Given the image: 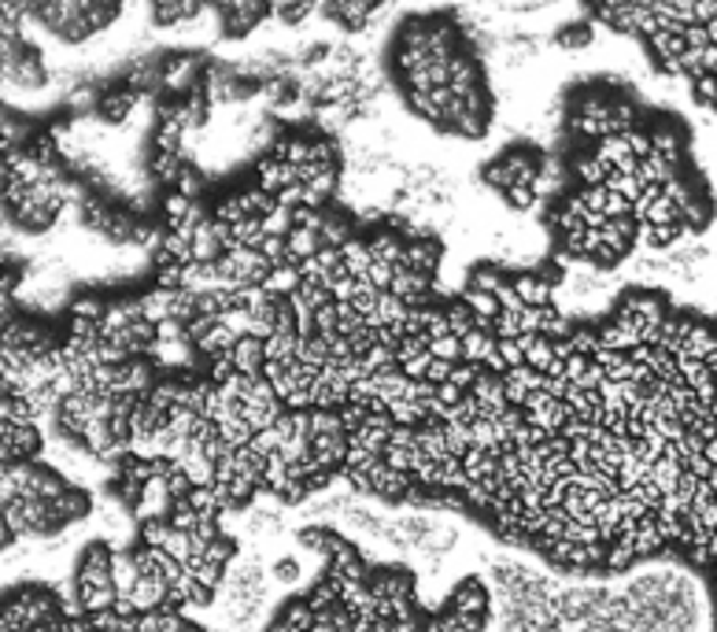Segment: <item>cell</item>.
<instances>
[{
	"label": "cell",
	"instance_id": "1",
	"mask_svg": "<svg viewBox=\"0 0 717 632\" xmlns=\"http://www.w3.org/2000/svg\"><path fill=\"white\" fill-rule=\"evenodd\" d=\"M540 163H543V148L529 145V141H518V145H506L503 152H495L485 163L481 178L514 211H543L537 189H533V181L540 175Z\"/></svg>",
	"mask_w": 717,
	"mask_h": 632
},
{
	"label": "cell",
	"instance_id": "2",
	"mask_svg": "<svg viewBox=\"0 0 717 632\" xmlns=\"http://www.w3.org/2000/svg\"><path fill=\"white\" fill-rule=\"evenodd\" d=\"M385 4L389 0H314V15L359 34V31H367V26H374V19L385 12Z\"/></svg>",
	"mask_w": 717,
	"mask_h": 632
},
{
	"label": "cell",
	"instance_id": "3",
	"mask_svg": "<svg viewBox=\"0 0 717 632\" xmlns=\"http://www.w3.org/2000/svg\"><path fill=\"white\" fill-rule=\"evenodd\" d=\"M223 584H226L229 599H248V603H260V607H263L266 581H263V570L255 567V562H244V567H237Z\"/></svg>",
	"mask_w": 717,
	"mask_h": 632
},
{
	"label": "cell",
	"instance_id": "4",
	"mask_svg": "<svg viewBox=\"0 0 717 632\" xmlns=\"http://www.w3.org/2000/svg\"><path fill=\"white\" fill-rule=\"evenodd\" d=\"M229 362H234L237 373H263V362H266V344L263 337H252V333H244V337H237L234 351H229Z\"/></svg>",
	"mask_w": 717,
	"mask_h": 632
},
{
	"label": "cell",
	"instance_id": "5",
	"mask_svg": "<svg viewBox=\"0 0 717 632\" xmlns=\"http://www.w3.org/2000/svg\"><path fill=\"white\" fill-rule=\"evenodd\" d=\"M562 52H585L591 41H596V31H591L588 19H573V23H562L551 37Z\"/></svg>",
	"mask_w": 717,
	"mask_h": 632
},
{
	"label": "cell",
	"instance_id": "6",
	"mask_svg": "<svg viewBox=\"0 0 717 632\" xmlns=\"http://www.w3.org/2000/svg\"><path fill=\"white\" fill-rule=\"evenodd\" d=\"M266 15L282 26H303L314 15V0H266Z\"/></svg>",
	"mask_w": 717,
	"mask_h": 632
},
{
	"label": "cell",
	"instance_id": "7",
	"mask_svg": "<svg viewBox=\"0 0 717 632\" xmlns=\"http://www.w3.org/2000/svg\"><path fill=\"white\" fill-rule=\"evenodd\" d=\"M455 544H458V529H455V525H441V522H437V529L429 533L426 540H418L415 551L426 555L429 562H437V559H444V555L452 551Z\"/></svg>",
	"mask_w": 717,
	"mask_h": 632
},
{
	"label": "cell",
	"instance_id": "8",
	"mask_svg": "<svg viewBox=\"0 0 717 632\" xmlns=\"http://www.w3.org/2000/svg\"><path fill=\"white\" fill-rule=\"evenodd\" d=\"M340 511H344V518H348L359 533H367V536H381L385 533V525H389V522H381V514H374L370 506H362V503H340Z\"/></svg>",
	"mask_w": 717,
	"mask_h": 632
},
{
	"label": "cell",
	"instance_id": "9",
	"mask_svg": "<svg viewBox=\"0 0 717 632\" xmlns=\"http://www.w3.org/2000/svg\"><path fill=\"white\" fill-rule=\"evenodd\" d=\"M485 588H481V581H466L463 588L455 592V615H485Z\"/></svg>",
	"mask_w": 717,
	"mask_h": 632
},
{
	"label": "cell",
	"instance_id": "10",
	"mask_svg": "<svg viewBox=\"0 0 717 632\" xmlns=\"http://www.w3.org/2000/svg\"><path fill=\"white\" fill-rule=\"evenodd\" d=\"M392 525H396L399 536H404V540L410 544V548H415L418 540H426V536L437 529V522L429 518V514H404V518H396Z\"/></svg>",
	"mask_w": 717,
	"mask_h": 632
},
{
	"label": "cell",
	"instance_id": "11",
	"mask_svg": "<svg viewBox=\"0 0 717 632\" xmlns=\"http://www.w3.org/2000/svg\"><path fill=\"white\" fill-rule=\"evenodd\" d=\"M266 344V359H296V351H300V333H271V337L263 341Z\"/></svg>",
	"mask_w": 717,
	"mask_h": 632
},
{
	"label": "cell",
	"instance_id": "12",
	"mask_svg": "<svg viewBox=\"0 0 717 632\" xmlns=\"http://www.w3.org/2000/svg\"><path fill=\"white\" fill-rule=\"evenodd\" d=\"M234 555H237V544L229 540V536L218 533L215 540L204 548V555H200V559H207V562H212V567H223V570H226V562L234 559Z\"/></svg>",
	"mask_w": 717,
	"mask_h": 632
},
{
	"label": "cell",
	"instance_id": "13",
	"mask_svg": "<svg viewBox=\"0 0 717 632\" xmlns=\"http://www.w3.org/2000/svg\"><path fill=\"white\" fill-rule=\"evenodd\" d=\"M248 533H252V536L282 533V514H277V511H252V514H248Z\"/></svg>",
	"mask_w": 717,
	"mask_h": 632
},
{
	"label": "cell",
	"instance_id": "14",
	"mask_svg": "<svg viewBox=\"0 0 717 632\" xmlns=\"http://www.w3.org/2000/svg\"><path fill=\"white\" fill-rule=\"evenodd\" d=\"M429 351H433L437 359L458 362V359H463V341H458L455 333H444V337H433V341H429Z\"/></svg>",
	"mask_w": 717,
	"mask_h": 632
},
{
	"label": "cell",
	"instance_id": "15",
	"mask_svg": "<svg viewBox=\"0 0 717 632\" xmlns=\"http://www.w3.org/2000/svg\"><path fill=\"white\" fill-rule=\"evenodd\" d=\"M500 341V337H495ZM500 359H503V367L506 370H514V367H525V351H522V341H500Z\"/></svg>",
	"mask_w": 717,
	"mask_h": 632
},
{
	"label": "cell",
	"instance_id": "16",
	"mask_svg": "<svg viewBox=\"0 0 717 632\" xmlns=\"http://www.w3.org/2000/svg\"><path fill=\"white\" fill-rule=\"evenodd\" d=\"M274 577L282 581V584H296V581H300V562H296V559H277L274 562Z\"/></svg>",
	"mask_w": 717,
	"mask_h": 632
}]
</instances>
